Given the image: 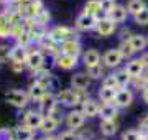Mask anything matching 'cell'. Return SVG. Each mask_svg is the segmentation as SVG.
<instances>
[{"label": "cell", "instance_id": "47", "mask_svg": "<svg viewBox=\"0 0 148 140\" xmlns=\"http://www.w3.org/2000/svg\"><path fill=\"white\" fill-rule=\"evenodd\" d=\"M40 140H58V137H54V135H43Z\"/></svg>", "mask_w": 148, "mask_h": 140}, {"label": "cell", "instance_id": "49", "mask_svg": "<svg viewBox=\"0 0 148 140\" xmlns=\"http://www.w3.org/2000/svg\"><path fill=\"white\" fill-rule=\"evenodd\" d=\"M0 3H2V5H10L12 0H0Z\"/></svg>", "mask_w": 148, "mask_h": 140}, {"label": "cell", "instance_id": "21", "mask_svg": "<svg viewBox=\"0 0 148 140\" xmlns=\"http://www.w3.org/2000/svg\"><path fill=\"white\" fill-rule=\"evenodd\" d=\"M41 10H45L43 2L41 0H33L28 5H25V18H36Z\"/></svg>", "mask_w": 148, "mask_h": 140}, {"label": "cell", "instance_id": "29", "mask_svg": "<svg viewBox=\"0 0 148 140\" xmlns=\"http://www.w3.org/2000/svg\"><path fill=\"white\" fill-rule=\"evenodd\" d=\"M84 13L92 16H97L101 13V0H87L84 7Z\"/></svg>", "mask_w": 148, "mask_h": 140}, {"label": "cell", "instance_id": "48", "mask_svg": "<svg viewBox=\"0 0 148 140\" xmlns=\"http://www.w3.org/2000/svg\"><path fill=\"white\" fill-rule=\"evenodd\" d=\"M143 101H145V102L148 104V86L145 87V89H143Z\"/></svg>", "mask_w": 148, "mask_h": 140}, {"label": "cell", "instance_id": "7", "mask_svg": "<svg viewBox=\"0 0 148 140\" xmlns=\"http://www.w3.org/2000/svg\"><path fill=\"white\" fill-rule=\"evenodd\" d=\"M122 59H123V56H122L120 49L119 48H112V49H107L106 53H104V56H102V63H104L106 68H117V66L122 63Z\"/></svg>", "mask_w": 148, "mask_h": 140}, {"label": "cell", "instance_id": "32", "mask_svg": "<svg viewBox=\"0 0 148 140\" xmlns=\"http://www.w3.org/2000/svg\"><path fill=\"white\" fill-rule=\"evenodd\" d=\"M86 74L89 76V79H101V78H104V68L101 65L86 68Z\"/></svg>", "mask_w": 148, "mask_h": 140}, {"label": "cell", "instance_id": "8", "mask_svg": "<svg viewBox=\"0 0 148 140\" xmlns=\"http://www.w3.org/2000/svg\"><path fill=\"white\" fill-rule=\"evenodd\" d=\"M97 16L87 15V13H81L77 18H76V28L81 30V32H90V30H95V25H97Z\"/></svg>", "mask_w": 148, "mask_h": 140}, {"label": "cell", "instance_id": "5", "mask_svg": "<svg viewBox=\"0 0 148 140\" xmlns=\"http://www.w3.org/2000/svg\"><path fill=\"white\" fill-rule=\"evenodd\" d=\"M56 107H58V99H56V96H54L53 92H46L38 101V110L43 115H51L56 110Z\"/></svg>", "mask_w": 148, "mask_h": 140}, {"label": "cell", "instance_id": "12", "mask_svg": "<svg viewBox=\"0 0 148 140\" xmlns=\"http://www.w3.org/2000/svg\"><path fill=\"white\" fill-rule=\"evenodd\" d=\"M54 63L58 66L59 69H64V71H69V69H74L77 66V58L76 56H69V54H63L59 53L56 58H54Z\"/></svg>", "mask_w": 148, "mask_h": 140}, {"label": "cell", "instance_id": "25", "mask_svg": "<svg viewBox=\"0 0 148 140\" xmlns=\"http://www.w3.org/2000/svg\"><path fill=\"white\" fill-rule=\"evenodd\" d=\"M15 140H35V130L28 129L25 125H18L13 129Z\"/></svg>", "mask_w": 148, "mask_h": 140}, {"label": "cell", "instance_id": "22", "mask_svg": "<svg viewBox=\"0 0 148 140\" xmlns=\"http://www.w3.org/2000/svg\"><path fill=\"white\" fill-rule=\"evenodd\" d=\"M128 41H130V45H132L133 51H135V53H138V51H143V49L147 48V45H148V38L145 36V35L135 33V35H132V36L128 38Z\"/></svg>", "mask_w": 148, "mask_h": 140}, {"label": "cell", "instance_id": "18", "mask_svg": "<svg viewBox=\"0 0 148 140\" xmlns=\"http://www.w3.org/2000/svg\"><path fill=\"white\" fill-rule=\"evenodd\" d=\"M89 82L90 79L86 73H76L71 78V86H73V89H77V91H86L89 87Z\"/></svg>", "mask_w": 148, "mask_h": 140}, {"label": "cell", "instance_id": "3", "mask_svg": "<svg viewBox=\"0 0 148 140\" xmlns=\"http://www.w3.org/2000/svg\"><path fill=\"white\" fill-rule=\"evenodd\" d=\"M43 66H45V54H43V51L28 48V54H27V59H25V68L35 74L40 69H43Z\"/></svg>", "mask_w": 148, "mask_h": 140}, {"label": "cell", "instance_id": "43", "mask_svg": "<svg viewBox=\"0 0 148 140\" xmlns=\"http://www.w3.org/2000/svg\"><path fill=\"white\" fill-rule=\"evenodd\" d=\"M102 87H112V89H119V87H117V82H115V78H114V74L104 76Z\"/></svg>", "mask_w": 148, "mask_h": 140}, {"label": "cell", "instance_id": "50", "mask_svg": "<svg viewBox=\"0 0 148 140\" xmlns=\"http://www.w3.org/2000/svg\"><path fill=\"white\" fill-rule=\"evenodd\" d=\"M145 79H147V81H148V76H145Z\"/></svg>", "mask_w": 148, "mask_h": 140}, {"label": "cell", "instance_id": "41", "mask_svg": "<svg viewBox=\"0 0 148 140\" xmlns=\"http://www.w3.org/2000/svg\"><path fill=\"white\" fill-rule=\"evenodd\" d=\"M0 140H15L13 129H8V127H0Z\"/></svg>", "mask_w": 148, "mask_h": 140}, {"label": "cell", "instance_id": "14", "mask_svg": "<svg viewBox=\"0 0 148 140\" xmlns=\"http://www.w3.org/2000/svg\"><path fill=\"white\" fill-rule=\"evenodd\" d=\"M127 15H128V12H127L125 7H123V5H115L110 12H109V13H106V18L117 25V23L125 22V20H127Z\"/></svg>", "mask_w": 148, "mask_h": 140}, {"label": "cell", "instance_id": "34", "mask_svg": "<svg viewBox=\"0 0 148 140\" xmlns=\"http://www.w3.org/2000/svg\"><path fill=\"white\" fill-rule=\"evenodd\" d=\"M15 45H18V46H21V48H30V46H32V38H30V35H28V32H25L23 33V35H21V36H18L15 40Z\"/></svg>", "mask_w": 148, "mask_h": 140}, {"label": "cell", "instance_id": "4", "mask_svg": "<svg viewBox=\"0 0 148 140\" xmlns=\"http://www.w3.org/2000/svg\"><path fill=\"white\" fill-rule=\"evenodd\" d=\"M5 99L7 102L13 106L16 109H23L27 107V104L30 102V97H28V92L27 91H20V89H12L5 94Z\"/></svg>", "mask_w": 148, "mask_h": 140}, {"label": "cell", "instance_id": "46", "mask_svg": "<svg viewBox=\"0 0 148 140\" xmlns=\"http://www.w3.org/2000/svg\"><path fill=\"white\" fill-rule=\"evenodd\" d=\"M142 129H143V130H147V132H148V115L142 120Z\"/></svg>", "mask_w": 148, "mask_h": 140}, {"label": "cell", "instance_id": "20", "mask_svg": "<svg viewBox=\"0 0 148 140\" xmlns=\"http://www.w3.org/2000/svg\"><path fill=\"white\" fill-rule=\"evenodd\" d=\"M28 97H30V101H40V99H41L43 96H45V94H46V89H45V87L41 86V84H40V82L36 81V79H35V81L32 82V84H30V87H28Z\"/></svg>", "mask_w": 148, "mask_h": 140}, {"label": "cell", "instance_id": "1", "mask_svg": "<svg viewBox=\"0 0 148 140\" xmlns=\"http://www.w3.org/2000/svg\"><path fill=\"white\" fill-rule=\"evenodd\" d=\"M82 92L84 91H77V89H59L56 94L58 104L66 106V107H76L86 99Z\"/></svg>", "mask_w": 148, "mask_h": 140}, {"label": "cell", "instance_id": "9", "mask_svg": "<svg viewBox=\"0 0 148 140\" xmlns=\"http://www.w3.org/2000/svg\"><path fill=\"white\" fill-rule=\"evenodd\" d=\"M99 109H101V106H99V102H97L95 99H92V97H86L84 101L81 102L79 110L84 114L86 119H90V117L99 115Z\"/></svg>", "mask_w": 148, "mask_h": 140}, {"label": "cell", "instance_id": "44", "mask_svg": "<svg viewBox=\"0 0 148 140\" xmlns=\"http://www.w3.org/2000/svg\"><path fill=\"white\" fill-rule=\"evenodd\" d=\"M10 68L13 73H23L25 71V63H12Z\"/></svg>", "mask_w": 148, "mask_h": 140}, {"label": "cell", "instance_id": "38", "mask_svg": "<svg viewBox=\"0 0 148 140\" xmlns=\"http://www.w3.org/2000/svg\"><path fill=\"white\" fill-rule=\"evenodd\" d=\"M142 137V134H140V130L137 129H128L123 132V135H122V140H138Z\"/></svg>", "mask_w": 148, "mask_h": 140}, {"label": "cell", "instance_id": "2", "mask_svg": "<svg viewBox=\"0 0 148 140\" xmlns=\"http://www.w3.org/2000/svg\"><path fill=\"white\" fill-rule=\"evenodd\" d=\"M48 38L56 45H61L64 41H69V40H77V35L73 28L69 27H56L53 28L51 32H48Z\"/></svg>", "mask_w": 148, "mask_h": 140}, {"label": "cell", "instance_id": "39", "mask_svg": "<svg viewBox=\"0 0 148 140\" xmlns=\"http://www.w3.org/2000/svg\"><path fill=\"white\" fill-rule=\"evenodd\" d=\"M58 140H79V134L74 132V130H64L58 135Z\"/></svg>", "mask_w": 148, "mask_h": 140}, {"label": "cell", "instance_id": "24", "mask_svg": "<svg viewBox=\"0 0 148 140\" xmlns=\"http://www.w3.org/2000/svg\"><path fill=\"white\" fill-rule=\"evenodd\" d=\"M117 115V107L114 104H102L99 109V117L101 120H114Z\"/></svg>", "mask_w": 148, "mask_h": 140}, {"label": "cell", "instance_id": "13", "mask_svg": "<svg viewBox=\"0 0 148 140\" xmlns=\"http://www.w3.org/2000/svg\"><path fill=\"white\" fill-rule=\"evenodd\" d=\"M133 102V92L130 89H119L115 96V101H114V106L117 109L119 107H128L130 104Z\"/></svg>", "mask_w": 148, "mask_h": 140}, {"label": "cell", "instance_id": "45", "mask_svg": "<svg viewBox=\"0 0 148 140\" xmlns=\"http://www.w3.org/2000/svg\"><path fill=\"white\" fill-rule=\"evenodd\" d=\"M30 2H33V0H12V3H15V5H28Z\"/></svg>", "mask_w": 148, "mask_h": 140}, {"label": "cell", "instance_id": "40", "mask_svg": "<svg viewBox=\"0 0 148 140\" xmlns=\"http://www.w3.org/2000/svg\"><path fill=\"white\" fill-rule=\"evenodd\" d=\"M25 32H27V27H25V23H18V25H13V27H12V35H10V36L16 40V38L21 36V35H23Z\"/></svg>", "mask_w": 148, "mask_h": 140}, {"label": "cell", "instance_id": "27", "mask_svg": "<svg viewBox=\"0 0 148 140\" xmlns=\"http://www.w3.org/2000/svg\"><path fill=\"white\" fill-rule=\"evenodd\" d=\"M119 89H112V87H101L99 89V99L104 104H114Z\"/></svg>", "mask_w": 148, "mask_h": 140}, {"label": "cell", "instance_id": "15", "mask_svg": "<svg viewBox=\"0 0 148 140\" xmlns=\"http://www.w3.org/2000/svg\"><path fill=\"white\" fill-rule=\"evenodd\" d=\"M59 122L61 120L58 117H54V115H45L41 125H40V130L43 132V135H53V132L58 129Z\"/></svg>", "mask_w": 148, "mask_h": 140}, {"label": "cell", "instance_id": "31", "mask_svg": "<svg viewBox=\"0 0 148 140\" xmlns=\"http://www.w3.org/2000/svg\"><path fill=\"white\" fill-rule=\"evenodd\" d=\"M147 7V3H145V0H128V3H127V12L130 13V15H137L140 10H143Z\"/></svg>", "mask_w": 148, "mask_h": 140}, {"label": "cell", "instance_id": "37", "mask_svg": "<svg viewBox=\"0 0 148 140\" xmlns=\"http://www.w3.org/2000/svg\"><path fill=\"white\" fill-rule=\"evenodd\" d=\"M10 59V46L8 45H0V65H5Z\"/></svg>", "mask_w": 148, "mask_h": 140}, {"label": "cell", "instance_id": "11", "mask_svg": "<svg viewBox=\"0 0 148 140\" xmlns=\"http://www.w3.org/2000/svg\"><path fill=\"white\" fill-rule=\"evenodd\" d=\"M59 51L63 54H69V56H76L79 58V54L82 53V45L79 40H69L59 45Z\"/></svg>", "mask_w": 148, "mask_h": 140}, {"label": "cell", "instance_id": "35", "mask_svg": "<svg viewBox=\"0 0 148 140\" xmlns=\"http://www.w3.org/2000/svg\"><path fill=\"white\" fill-rule=\"evenodd\" d=\"M119 49H120V53H122V56H123V58H130V56L135 53L128 40H123V41L120 43V48H119Z\"/></svg>", "mask_w": 148, "mask_h": 140}, {"label": "cell", "instance_id": "19", "mask_svg": "<svg viewBox=\"0 0 148 140\" xmlns=\"http://www.w3.org/2000/svg\"><path fill=\"white\" fill-rule=\"evenodd\" d=\"M82 63H84L86 68H92V66L101 65V54H99V51L94 48L84 51V54H82Z\"/></svg>", "mask_w": 148, "mask_h": 140}, {"label": "cell", "instance_id": "10", "mask_svg": "<svg viewBox=\"0 0 148 140\" xmlns=\"http://www.w3.org/2000/svg\"><path fill=\"white\" fill-rule=\"evenodd\" d=\"M43 117H45V115H43L40 110H28V112L23 115V125L28 127V129H32V130H36V129H40V125H41Z\"/></svg>", "mask_w": 148, "mask_h": 140}, {"label": "cell", "instance_id": "51", "mask_svg": "<svg viewBox=\"0 0 148 140\" xmlns=\"http://www.w3.org/2000/svg\"><path fill=\"white\" fill-rule=\"evenodd\" d=\"M102 140H104V139H102Z\"/></svg>", "mask_w": 148, "mask_h": 140}, {"label": "cell", "instance_id": "17", "mask_svg": "<svg viewBox=\"0 0 148 140\" xmlns=\"http://www.w3.org/2000/svg\"><path fill=\"white\" fill-rule=\"evenodd\" d=\"M125 71H127V74L130 76L132 79H138V78L143 76L145 68H143L142 61H140V58H138V59H130V61L127 63V66H125Z\"/></svg>", "mask_w": 148, "mask_h": 140}, {"label": "cell", "instance_id": "28", "mask_svg": "<svg viewBox=\"0 0 148 140\" xmlns=\"http://www.w3.org/2000/svg\"><path fill=\"white\" fill-rule=\"evenodd\" d=\"M12 35V25L8 23L7 13H0V38H8Z\"/></svg>", "mask_w": 148, "mask_h": 140}, {"label": "cell", "instance_id": "16", "mask_svg": "<svg viewBox=\"0 0 148 140\" xmlns=\"http://www.w3.org/2000/svg\"><path fill=\"white\" fill-rule=\"evenodd\" d=\"M95 32L99 36H110L112 33L115 32V23H112L110 20H107L106 16L104 18H99L97 20V25H95Z\"/></svg>", "mask_w": 148, "mask_h": 140}, {"label": "cell", "instance_id": "42", "mask_svg": "<svg viewBox=\"0 0 148 140\" xmlns=\"http://www.w3.org/2000/svg\"><path fill=\"white\" fill-rule=\"evenodd\" d=\"M115 5H117L115 0H101V12L102 13H109Z\"/></svg>", "mask_w": 148, "mask_h": 140}, {"label": "cell", "instance_id": "33", "mask_svg": "<svg viewBox=\"0 0 148 140\" xmlns=\"http://www.w3.org/2000/svg\"><path fill=\"white\" fill-rule=\"evenodd\" d=\"M133 20H135V23L137 25H148V7H145L143 10H140L137 13V15L133 16Z\"/></svg>", "mask_w": 148, "mask_h": 140}, {"label": "cell", "instance_id": "26", "mask_svg": "<svg viewBox=\"0 0 148 140\" xmlns=\"http://www.w3.org/2000/svg\"><path fill=\"white\" fill-rule=\"evenodd\" d=\"M114 74V78H115V82H117V87L119 89H127L128 82H130V76L127 74V71H125V68L123 69H117L115 73H112Z\"/></svg>", "mask_w": 148, "mask_h": 140}, {"label": "cell", "instance_id": "6", "mask_svg": "<svg viewBox=\"0 0 148 140\" xmlns=\"http://www.w3.org/2000/svg\"><path fill=\"white\" fill-rule=\"evenodd\" d=\"M86 122V117L84 114L77 110V109H73V110H69L66 114V125H68L69 130H74V132H77V130L84 125Z\"/></svg>", "mask_w": 148, "mask_h": 140}, {"label": "cell", "instance_id": "30", "mask_svg": "<svg viewBox=\"0 0 148 140\" xmlns=\"http://www.w3.org/2000/svg\"><path fill=\"white\" fill-rule=\"evenodd\" d=\"M101 132L106 137L115 135L117 132V122L115 120H101Z\"/></svg>", "mask_w": 148, "mask_h": 140}, {"label": "cell", "instance_id": "23", "mask_svg": "<svg viewBox=\"0 0 148 140\" xmlns=\"http://www.w3.org/2000/svg\"><path fill=\"white\" fill-rule=\"evenodd\" d=\"M27 54H28L27 48H21V46H18V45L10 46V61L12 63H25Z\"/></svg>", "mask_w": 148, "mask_h": 140}, {"label": "cell", "instance_id": "36", "mask_svg": "<svg viewBox=\"0 0 148 140\" xmlns=\"http://www.w3.org/2000/svg\"><path fill=\"white\" fill-rule=\"evenodd\" d=\"M49 20H51V15H49V12L45 8V10L40 12V15L35 18V22H36V25H41V27H46L48 23H49Z\"/></svg>", "mask_w": 148, "mask_h": 140}]
</instances>
